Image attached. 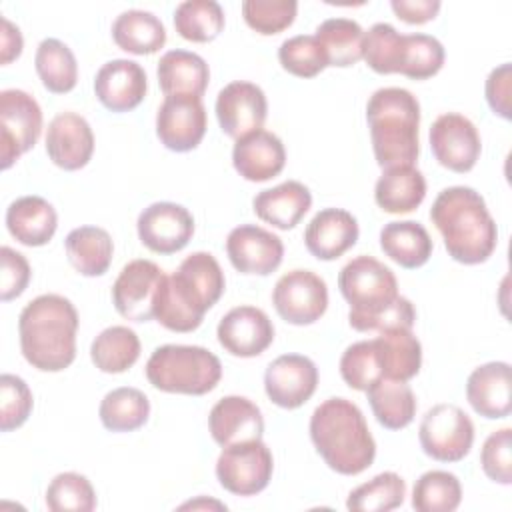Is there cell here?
Instances as JSON below:
<instances>
[{"instance_id":"1","label":"cell","mask_w":512,"mask_h":512,"mask_svg":"<svg viewBox=\"0 0 512 512\" xmlns=\"http://www.w3.org/2000/svg\"><path fill=\"white\" fill-rule=\"evenodd\" d=\"M338 288L350 304L348 322L358 332L412 330L416 310L398 294L394 272L372 256H356L338 274Z\"/></svg>"},{"instance_id":"2","label":"cell","mask_w":512,"mask_h":512,"mask_svg":"<svg viewBox=\"0 0 512 512\" xmlns=\"http://www.w3.org/2000/svg\"><path fill=\"white\" fill-rule=\"evenodd\" d=\"M224 286L226 280L218 260L210 252H192L174 274L162 278L152 314L156 322L172 332H192L220 300Z\"/></svg>"},{"instance_id":"3","label":"cell","mask_w":512,"mask_h":512,"mask_svg":"<svg viewBox=\"0 0 512 512\" xmlns=\"http://www.w3.org/2000/svg\"><path fill=\"white\" fill-rule=\"evenodd\" d=\"M78 312L60 294H42L30 300L18 318L20 350L40 372H60L76 358Z\"/></svg>"},{"instance_id":"4","label":"cell","mask_w":512,"mask_h":512,"mask_svg":"<svg viewBox=\"0 0 512 512\" xmlns=\"http://www.w3.org/2000/svg\"><path fill=\"white\" fill-rule=\"evenodd\" d=\"M430 220L442 234L448 256L456 262L472 266L492 256L498 242L496 222L474 188H444L430 208Z\"/></svg>"},{"instance_id":"5","label":"cell","mask_w":512,"mask_h":512,"mask_svg":"<svg viewBox=\"0 0 512 512\" xmlns=\"http://www.w3.org/2000/svg\"><path fill=\"white\" fill-rule=\"evenodd\" d=\"M310 438L330 470L356 476L372 466L376 442L362 410L346 398H328L310 416Z\"/></svg>"},{"instance_id":"6","label":"cell","mask_w":512,"mask_h":512,"mask_svg":"<svg viewBox=\"0 0 512 512\" xmlns=\"http://www.w3.org/2000/svg\"><path fill=\"white\" fill-rule=\"evenodd\" d=\"M372 150L382 170L414 166L420 154V104L406 88H378L366 104Z\"/></svg>"},{"instance_id":"7","label":"cell","mask_w":512,"mask_h":512,"mask_svg":"<svg viewBox=\"0 0 512 512\" xmlns=\"http://www.w3.org/2000/svg\"><path fill=\"white\" fill-rule=\"evenodd\" d=\"M146 378L156 390L168 394L202 396L218 386L222 364L208 348L164 344L150 354Z\"/></svg>"},{"instance_id":"8","label":"cell","mask_w":512,"mask_h":512,"mask_svg":"<svg viewBox=\"0 0 512 512\" xmlns=\"http://www.w3.org/2000/svg\"><path fill=\"white\" fill-rule=\"evenodd\" d=\"M274 472L270 448L260 440L224 446L216 460V478L224 490L236 496L262 492Z\"/></svg>"},{"instance_id":"9","label":"cell","mask_w":512,"mask_h":512,"mask_svg":"<svg viewBox=\"0 0 512 512\" xmlns=\"http://www.w3.org/2000/svg\"><path fill=\"white\" fill-rule=\"evenodd\" d=\"M418 440L426 456L438 462H460L472 448L474 424L460 406L436 404L424 414Z\"/></svg>"},{"instance_id":"10","label":"cell","mask_w":512,"mask_h":512,"mask_svg":"<svg viewBox=\"0 0 512 512\" xmlns=\"http://www.w3.org/2000/svg\"><path fill=\"white\" fill-rule=\"evenodd\" d=\"M42 132V110L24 90L0 92V160L8 170L24 152L34 148Z\"/></svg>"},{"instance_id":"11","label":"cell","mask_w":512,"mask_h":512,"mask_svg":"<svg viewBox=\"0 0 512 512\" xmlns=\"http://www.w3.org/2000/svg\"><path fill=\"white\" fill-rule=\"evenodd\" d=\"M272 304L288 324H314L328 308L326 282L312 270H290L278 278L272 290Z\"/></svg>"},{"instance_id":"12","label":"cell","mask_w":512,"mask_h":512,"mask_svg":"<svg viewBox=\"0 0 512 512\" xmlns=\"http://www.w3.org/2000/svg\"><path fill=\"white\" fill-rule=\"evenodd\" d=\"M430 148L438 164L464 174L470 172L482 152V142L472 120L458 112L438 116L430 126Z\"/></svg>"},{"instance_id":"13","label":"cell","mask_w":512,"mask_h":512,"mask_svg":"<svg viewBox=\"0 0 512 512\" xmlns=\"http://www.w3.org/2000/svg\"><path fill=\"white\" fill-rule=\"evenodd\" d=\"M266 114V94L260 86L252 82L234 80L218 92L216 118L222 132L234 140L262 130Z\"/></svg>"},{"instance_id":"14","label":"cell","mask_w":512,"mask_h":512,"mask_svg":"<svg viewBox=\"0 0 512 512\" xmlns=\"http://www.w3.org/2000/svg\"><path fill=\"white\" fill-rule=\"evenodd\" d=\"M164 276V270L152 260L138 258L128 262L112 286V302L116 312L132 322L152 320L154 296Z\"/></svg>"},{"instance_id":"15","label":"cell","mask_w":512,"mask_h":512,"mask_svg":"<svg viewBox=\"0 0 512 512\" xmlns=\"http://www.w3.org/2000/svg\"><path fill=\"white\" fill-rule=\"evenodd\" d=\"M140 242L156 254L182 250L194 234V218L182 204L154 202L146 206L136 222Z\"/></svg>"},{"instance_id":"16","label":"cell","mask_w":512,"mask_h":512,"mask_svg":"<svg viewBox=\"0 0 512 512\" xmlns=\"http://www.w3.org/2000/svg\"><path fill=\"white\" fill-rule=\"evenodd\" d=\"M206 134L202 98L166 96L156 114V136L172 152L194 150Z\"/></svg>"},{"instance_id":"17","label":"cell","mask_w":512,"mask_h":512,"mask_svg":"<svg viewBox=\"0 0 512 512\" xmlns=\"http://www.w3.org/2000/svg\"><path fill=\"white\" fill-rule=\"evenodd\" d=\"M318 386L316 364L302 354H282L264 372L266 396L280 408L294 410L312 398Z\"/></svg>"},{"instance_id":"18","label":"cell","mask_w":512,"mask_h":512,"mask_svg":"<svg viewBox=\"0 0 512 512\" xmlns=\"http://www.w3.org/2000/svg\"><path fill=\"white\" fill-rule=\"evenodd\" d=\"M226 254L238 272L268 276L282 264L284 244L270 230L240 224L226 238Z\"/></svg>"},{"instance_id":"19","label":"cell","mask_w":512,"mask_h":512,"mask_svg":"<svg viewBox=\"0 0 512 512\" xmlns=\"http://www.w3.org/2000/svg\"><path fill=\"white\" fill-rule=\"evenodd\" d=\"M220 346L238 358L262 354L274 340V324L256 306H236L222 316L216 328Z\"/></svg>"},{"instance_id":"20","label":"cell","mask_w":512,"mask_h":512,"mask_svg":"<svg viewBox=\"0 0 512 512\" xmlns=\"http://www.w3.org/2000/svg\"><path fill=\"white\" fill-rule=\"evenodd\" d=\"M148 82L144 68L126 58H116L100 66L94 78V94L110 112H130L146 96Z\"/></svg>"},{"instance_id":"21","label":"cell","mask_w":512,"mask_h":512,"mask_svg":"<svg viewBox=\"0 0 512 512\" xmlns=\"http://www.w3.org/2000/svg\"><path fill=\"white\" fill-rule=\"evenodd\" d=\"M94 152V134L88 120L76 112L54 116L46 132V154L62 170L84 168Z\"/></svg>"},{"instance_id":"22","label":"cell","mask_w":512,"mask_h":512,"mask_svg":"<svg viewBox=\"0 0 512 512\" xmlns=\"http://www.w3.org/2000/svg\"><path fill=\"white\" fill-rule=\"evenodd\" d=\"M208 430L214 442L224 448L238 442L260 440L264 434V418L252 400L244 396H224L210 410Z\"/></svg>"},{"instance_id":"23","label":"cell","mask_w":512,"mask_h":512,"mask_svg":"<svg viewBox=\"0 0 512 512\" xmlns=\"http://www.w3.org/2000/svg\"><path fill=\"white\" fill-rule=\"evenodd\" d=\"M466 398L476 414L488 420L506 418L512 412L510 364L488 362L474 368L466 382Z\"/></svg>"},{"instance_id":"24","label":"cell","mask_w":512,"mask_h":512,"mask_svg":"<svg viewBox=\"0 0 512 512\" xmlns=\"http://www.w3.org/2000/svg\"><path fill=\"white\" fill-rule=\"evenodd\" d=\"M356 218L342 208L320 210L304 230V244L318 260H336L358 240Z\"/></svg>"},{"instance_id":"25","label":"cell","mask_w":512,"mask_h":512,"mask_svg":"<svg viewBox=\"0 0 512 512\" xmlns=\"http://www.w3.org/2000/svg\"><path fill=\"white\" fill-rule=\"evenodd\" d=\"M232 164L244 180L266 182L284 170L286 150L276 134L268 130H256L236 140L232 150Z\"/></svg>"},{"instance_id":"26","label":"cell","mask_w":512,"mask_h":512,"mask_svg":"<svg viewBox=\"0 0 512 512\" xmlns=\"http://www.w3.org/2000/svg\"><path fill=\"white\" fill-rule=\"evenodd\" d=\"M6 228L24 246H44L58 228V214L42 196H20L6 210Z\"/></svg>"},{"instance_id":"27","label":"cell","mask_w":512,"mask_h":512,"mask_svg":"<svg viewBox=\"0 0 512 512\" xmlns=\"http://www.w3.org/2000/svg\"><path fill=\"white\" fill-rule=\"evenodd\" d=\"M252 206L262 222H268L278 230H292L310 210L312 194L302 182L286 180L274 188L258 192Z\"/></svg>"},{"instance_id":"28","label":"cell","mask_w":512,"mask_h":512,"mask_svg":"<svg viewBox=\"0 0 512 512\" xmlns=\"http://www.w3.org/2000/svg\"><path fill=\"white\" fill-rule=\"evenodd\" d=\"M158 84L166 96L202 98L208 88L210 70L206 60L190 50H168L156 68Z\"/></svg>"},{"instance_id":"29","label":"cell","mask_w":512,"mask_h":512,"mask_svg":"<svg viewBox=\"0 0 512 512\" xmlns=\"http://www.w3.org/2000/svg\"><path fill=\"white\" fill-rule=\"evenodd\" d=\"M372 346L382 378L408 382L420 372L422 346L412 330L396 328L380 332V336L372 340Z\"/></svg>"},{"instance_id":"30","label":"cell","mask_w":512,"mask_h":512,"mask_svg":"<svg viewBox=\"0 0 512 512\" xmlns=\"http://www.w3.org/2000/svg\"><path fill=\"white\" fill-rule=\"evenodd\" d=\"M424 196L426 180L416 166L386 168L374 186V200L388 214L412 212Z\"/></svg>"},{"instance_id":"31","label":"cell","mask_w":512,"mask_h":512,"mask_svg":"<svg viewBox=\"0 0 512 512\" xmlns=\"http://www.w3.org/2000/svg\"><path fill=\"white\" fill-rule=\"evenodd\" d=\"M380 248L398 266L414 270L430 260L434 244L420 222L400 220L384 224L380 230Z\"/></svg>"},{"instance_id":"32","label":"cell","mask_w":512,"mask_h":512,"mask_svg":"<svg viewBox=\"0 0 512 512\" xmlns=\"http://www.w3.org/2000/svg\"><path fill=\"white\" fill-rule=\"evenodd\" d=\"M66 256L76 272L82 276H102L112 264L114 242L100 226L74 228L66 240Z\"/></svg>"},{"instance_id":"33","label":"cell","mask_w":512,"mask_h":512,"mask_svg":"<svg viewBox=\"0 0 512 512\" xmlns=\"http://www.w3.org/2000/svg\"><path fill=\"white\" fill-rule=\"evenodd\" d=\"M112 38L124 52L144 56L166 44V28L158 16L146 10H126L112 22Z\"/></svg>"},{"instance_id":"34","label":"cell","mask_w":512,"mask_h":512,"mask_svg":"<svg viewBox=\"0 0 512 512\" xmlns=\"http://www.w3.org/2000/svg\"><path fill=\"white\" fill-rule=\"evenodd\" d=\"M366 394L378 424L388 430H402L416 416V396L406 382L380 378Z\"/></svg>"},{"instance_id":"35","label":"cell","mask_w":512,"mask_h":512,"mask_svg":"<svg viewBox=\"0 0 512 512\" xmlns=\"http://www.w3.org/2000/svg\"><path fill=\"white\" fill-rule=\"evenodd\" d=\"M90 358L100 372L122 374L140 358V338L128 326H110L94 338Z\"/></svg>"},{"instance_id":"36","label":"cell","mask_w":512,"mask_h":512,"mask_svg":"<svg viewBox=\"0 0 512 512\" xmlns=\"http://www.w3.org/2000/svg\"><path fill=\"white\" fill-rule=\"evenodd\" d=\"M36 74L42 86L52 94H66L78 82V64L74 52L58 38H44L34 56Z\"/></svg>"},{"instance_id":"37","label":"cell","mask_w":512,"mask_h":512,"mask_svg":"<svg viewBox=\"0 0 512 512\" xmlns=\"http://www.w3.org/2000/svg\"><path fill=\"white\" fill-rule=\"evenodd\" d=\"M100 422L110 432H132L146 424L150 416L148 396L132 386L110 390L100 402Z\"/></svg>"},{"instance_id":"38","label":"cell","mask_w":512,"mask_h":512,"mask_svg":"<svg viewBox=\"0 0 512 512\" xmlns=\"http://www.w3.org/2000/svg\"><path fill=\"white\" fill-rule=\"evenodd\" d=\"M314 36L326 52L328 66L348 68L362 60L364 30L356 20L328 18L316 28Z\"/></svg>"},{"instance_id":"39","label":"cell","mask_w":512,"mask_h":512,"mask_svg":"<svg viewBox=\"0 0 512 512\" xmlns=\"http://www.w3.org/2000/svg\"><path fill=\"white\" fill-rule=\"evenodd\" d=\"M176 32L190 42H212L224 28V10L214 0H186L174 10Z\"/></svg>"},{"instance_id":"40","label":"cell","mask_w":512,"mask_h":512,"mask_svg":"<svg viewBox=\"0 0 512 512\" xmlns=\"http://www.w3.org/2000/svg\"><path fill=\"white\" fill-rule=\"evenodd\" d=\"M406 498V482L396 472L376 474L370 482L356 486L346 500L352 512H388L402 506Z\"/></svg>"},{"instance_id":"41","label":"cell","mask_w":512,"mask_h":512,"mask_svg":"<svg viewBox=\"0 0 512 512\" xmlns=\"http://www.w3.org/2000/svg\"><path fill=\"white\" fill-rule=\"evenodd\" d=\"M460 502V480L446 470L424 472L412 490V508L418 512H452Z\"/></svg>"},{"instance_id":"42","label":"cell","mask_w":512,"mask_h":512,"mask_svg":"<svg viewBox=\"0 0 512 512\" xmlns=\"http://www.w3.org/2000/svg\"><path fill=\"white\" fill-rule=\"evenodd\" d=\"M444 46L428 34H402L398 74L412 80H426L440 72L444 64Z\"/></svg>"},{"instance_id":"43","label":"cell","mask_w":512,"mask_h":512,"mask_svg":"<svg viewBox=\"0 0 512 512\" xmlns=\"http://www.w3.org/2000/svg\"><path fill=\"white\" fill-rule=\"evenodd\" d=\"M46 506L52 512H92L96 508V492L86 476L62 472L46 488Z\"/></svg>"},{"instance_id":"44","label":"cell","mask_w":512,"mask_h":512,"mask_svg":"<svg viewBox=\"0 0 512 512\" xmlns=\"http://www.w3.org/2000/svg\"><path fill=\"white\" fill-rule=\"evenodd\" d=\"M278 60L286 72L298 78H314L328 66L322 44L310 34H298L284 40L278 48Z\"/></svg>"},{"instance_id":"45","label":"cell","mask_w":512,"mask_h":512,"mask_svg":"<svg viewBox=\"0 0 512 512\" xmlns=\"http://www.w3.org/2000/svg\"><path fill=\"white\" fill-rule=\"evenodd\" d=\"M402 34L388 22H376L364 32L362 58L378 74H398Z\"/></svg>"},{"instance_id":"46","label":"cell","mask_w":512,"mask_h":512,"mask_svg":"<svg viewBox=\"0 0 512 512\" xmlns=\"http://www.w3.org/2000/svg\"><path fill=\"white\" fill-rule=\"evenodd\" d=\"M298 12L296 0H244L242 16L246 24L264 36L286 30Z\"/></svg>"},{"instance_id":"47","label":"cell","mask_w":512,"mask_h":512,"mask_svg":"<svg viewBox=\"0 0 512 512\" xmlns=\"http://www.w3.org/2000/svg\"><path fill=\"white\" fill-rule=\"evenodd\" d=\"M342 380L360 392H366L376 380L382 378L372 340H360L350 344L340 358Z\"/></svg>"},{"instance_id":"48","label":"cell","mask_w":512,"mask_h":512,"mask_svg":"<svg viewBox=\"0 0 512 512\" xmlns=\"http://www.w3.org/2000/svg\"><path fill=\"white\" fill-rule=\"evenodd\" d=\"M32 392L16 374L0 376V430L10 432L20 428L32 412Z\"/></svg>"},{"instance_id":"49","label":"cell","mask_w":512,"mask_h":512,"mask_svg":"<svg viewBox=\"0 0 512 512\" xmlns=\"http://www.w3.org/2000/svg\"><path fill=\"white\" fill-rule=\"evenodd\" d=\"M480 464L484 474L498 484H512V430L500 428L492 432L482 446Z\"/></svg>"},{"instance_id":"50","label":"cell","mask_w":512,"mask_h":512,"mask_svg":"<svg viewBox=\"0 0 512 512\" xmlns=\"http://www.w3.org/2000/svg\"><path fill=\"white\" fill-rule=\"evenodd\" d=\"M0 264H2V282H0V300L8 302L18 298L28 282H30V264L24 258V254L12 250L10 246L0 248Z\"/></svg>"},{"instance_id":"51","label":"cell","mask_w":512,"mask_h":512,"mask_svg":"<svg viewBox=\"0 0 512 512\" xmlns=\"http://www.w3.org/2000/svg\"><path fill=\"white\" fill-rule=\"evenodd\" d=\"M510 82H512V66L508 62L494 68L486 78V102L494 114L504 120H510Z\"/></svg>"},{"instance_id":"52","label":"cell","mask_w":512,"mask_h":512,"mask_svg":"<svg viewBox=\"0 0 512 512\" xmlns=\"http://www.w3.org/2000/svg\"><path fill=\"white\" fill-rule=\"evenodd\" d=\"M390 6L394 14L408 24H424L434 20L440 10L438 0H392Z\"/></svg>"},{"instance_id":"53","label":"cell","mask_w":512,"mask_h":512,"mask_svg":"<svg viewBox=\"0 0 512 512\" xmlns=\"http://www.w3.org/2000/svg\"><path fill=\"white\" fill-rule=\"evenodd\" d=\"M0 22H2V30H0V62L6 66V64H10L12 60H16L22 54L24 40H22L20 28L14 26L8 18L2 16Z\"/></svg>"}]
</instances>
